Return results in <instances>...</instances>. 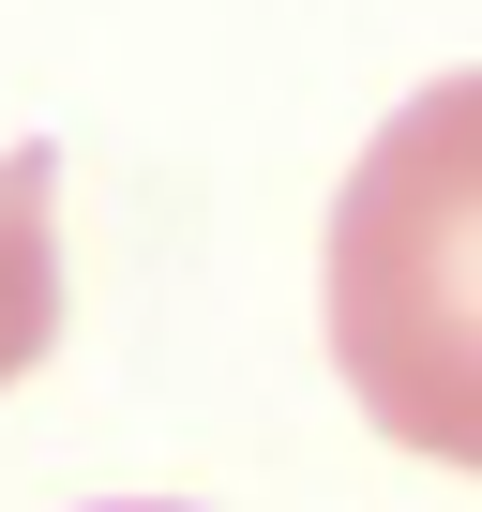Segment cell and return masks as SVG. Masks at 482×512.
Listing matches in <instances>:
<instances>
[{"mask_svg":"<svg viewBox=\"0 0 482 512\" xmlns=\"http://www.w3.org/2000/svg\"><path fill=\"white\" fill-rule=\"evenodd\" d=\"M317 317L347 407L392 452L482 467V76H437L362 136L317 256Z\"/></svg>","mask_w":482,"mask_h":512,"instance_id":"cell-1","label":"cell"},{"mask_svg":"<svg viewBox=\"0 0 482 512\" xmlns=\"http://www.w3.org/2000/svg\"><path fill=\"white\" fill-rule=\"evenodd\" d=\"M61 332V151L16 136L0 151V392H16Z\"/></svg>","mask_w":482,"mask_h":512,"instance_id":"cell-2","label":"cell"},{"mask_svg":"<svg viewBox=\"0 0 482 512\" xmlns=\"http://www.w3.org/2000/svg\"><path fill=\"white\" fill-rule=\"evenodd\" d=\"M106 512H181V497H106Z\"/></svg>","mask_w":482,"mask_h":512,"instance_id":"cell-3","label":"cell"}]
</instances>
